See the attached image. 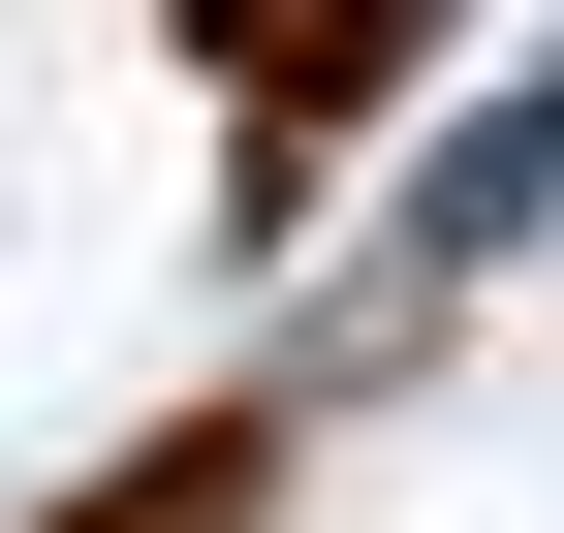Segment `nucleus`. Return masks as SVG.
Instances as JSON below:
<instances>
[{"label": "nucleus", "mask_w": 564, "mask_h": 533, "mask_svg": "<svg viewBox=\"0 0 564 533\" xmlns=\"http://www.w3.org/2000/svg\"><path fill=\"white\" fill-rule=\"evenodd\" d=\"M188 32H220V63H251V126L314 157V126H345V95L408 63V0H188Z\"/></svg>", "instance_id": "nucleus-1"}, {"label": "nucleus", "mask_w": 564, "mask_h": 533, "mask_svg": "<svg viewBox=\"0 0 564 533\" xmlns=\"http://www.w3.org/2000/svg\"><path fill=\"white\" fill-rule=\"evenodd\" d=\"M63 533H251V409H188L158 471H95V502H63Z\"/></svg>", "instance_id": "nucleus-2"}]
</instances>
